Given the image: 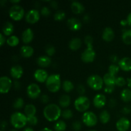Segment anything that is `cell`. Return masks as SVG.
<instances>
[{"mask_svg":"<svg viewBox=\"0 0 131 131\" xmlns=\"http://www.w3.org/2000/svg\"><path fill=\"white\" fill-rule=\"evenodd\" d=\"M43 116L49 122H55L59 119L61 115V110L59 106L56 104H49L43 109Z\"/></svg>","mask_w":131,"mask_h":131,"instance_id":"6da1fadb","label":"cell"},{"mask_svg":"<svg viewBox=\"0 0 131 131\" xmlns=\"http://www.w3.org/2000/svg\"><path fill=\"white\" fill-rule=\"evenodd\" d=\"M61 78L59 74H54L49 75L46 82L47 90L52 93H56L61 88Z\"/></svg>","mask_w":131,"mask_h":131,"instance_id":"7a4b0ae2","label":"cell"},{"mask_svg":"<svg viewBox=\"0 0 131 131\" xmlns=\"http://www.w3.org/2000/svg\"><path fill=\"white\" fill-rule=\"evenodd\" d=\"M10 123L15 129H22L27 124V116L20 112L14 113L10 116Z\"/></svg>","mask_w":131,"mask_h":131,"instance_id":"3957f363","label":"cell"},{"mask_svg":"<svg viewBox=\"0 0 131 131\" xmlns=\"http://www.w3.org/2000/svg\"><path fill=\"white\" fill-rule=\"evenodd\" d=\"M88 86L94 90H100L104 85L103 78L97 74H93L89 76L87 79Z\"/></svg>","mask_w":131,"mask_h":131,"instance_id":"277c9868","label":"cell"},{"mask_svg":"<svg viewBox=\"0 0 131 131\" xmlns=\"http://www.w3.org/2000/svg\"><path fill=\"white\" fill-rule=\"evenodd\" d=\"M90 106L89 99L85 96H79L74 102V107L79 112H86Z\"/></svg>","mask_w":131,"mask_h":131,"instance_id":"5b68a950","label":"cell"},{"mask_svg":"<svg viewBox=\"0 0 131 131\" xmlns=\"http://www.w3.org/2000/svg\"><path fill=\"white\" fill-rule=\"evenodd\" d=\"M9 15L14 20L19 21L23 19L24 15V10L22 6L14 5L9 10Z\"/></svg>","mask_w":131,"mask_h":131,"instance_id":"8992f818","label":"cell"},{"mask_svg":"<svg viewBox=\"0 0 131 131\" xmlns=\"http://www.w3.org/2000/svg\"><path fill=\"white\" fill-rule=\"evenodd\" d=\"M82 121L86 126L91 127L97 125L98 120L94 113L92 111H86L83 113L82 116Z\"/></svg>","mask_w":131,"mask_h":131,"instance_id":"52a82bcc","label":"cell"},{"mask_svg":"<svg viewBox=\"0 0 131 131\" xmlns=\"http://www.w3.org/2000/svg\"><path fill=\"white\" fill-rule=\"evenodd\" d=\"M96 56V52L93 47H86L81 54V60L83 62L89 63L94 61Z\"/></svg>","mask_w":131,"mask_h":131,"instance_id":"ba28073f","label":"cell"},{"mask_svg":"<svg viewBox=\"0 0 131 131\" xmlns=\"http://www.w3.org/2000/svg\"><path fill=\"white\" fill-rule=\"evenodd\" d=\"M12 86V81L8 76H2L0 78V92L1 94L8 93Z\"/></svg>","mask_w":131,"mask_h":131,"instance_id":"9c48e42d","label":"cell"},{"mask_svg":"<svg viewBox=\"0 0 131 131\" xmlns=\"http://www.w3.org/2000/svg\"><path fill=\"white\" fill-rule=\"evenodd\" d=\"M41 93V90L39 86L36 83L30 84L27 88V95L29 98L35 99L40 97Z\"/></svg>","mask_w":131,"mask_h":131,"instance_id":"30bf717a","label":"cell"},{"mask_svg":"<svg viewBox=\"0 0 131 131\" xmlns=\"http://www.w3.org/2000/svg\"><path fill=\"white\" fill-rule=\"evenodd\" d=\"M40 14L37 9H31L26 14V20L29 24H35L39 20Z\"/></svg>","mask_w":131,"mask_h":131,"instance_id":"8fae6325","label":"cell"},{"mask_svg":"<svg viewBox=\"0 0 131 131\" xmlns=\"http://www.w3.org/2000/svg\"><path fill=\"white\" fill-rule=\"evenodd\" d=\"M130 126V121L125 117H122L119 119L116 124V127L118 131H127Z\"/></svg>","mask_w":131,"mask_h":131,"instance_id":"7c38bea8","label":"cell"},{"mask_svg":"<svg viewBox=\"0 0 131 131\" xmlns=\"http://www.w3.org/2000/svg\"><path fill=\"white\" fill-rule=\"evenodd\" d=\"M67 26L70 30L77 31L81 29L82 27L81 22L76 18H70L67 20Z\"/></svg>","mask_w":131,"mask_h":131,"instance_id":"4fadbf2b","label":"cell"},{"mask_svg":"<svg viewBox=\"0 0 131 131\" xmlns=\"http://www.w3.org/2000/svg\"><path fill=\"white\" fill-rule=\"evenodd\" d=\"M48 78V74L43 69H37L34 73V78L37 81L39 82V83H42L46 82Z\"/></svg>","mask_w":131,"mask_h":131,"instance_id":"5bb4252c","label":"cell"},{"mask_svg":"<svg viewBox=\"0 0 131 131\" xmlns=\"http://www.w3.org/2000/svg\"><path fill=\"white\" fill-rule=\"evenodd\" d=\"M93 105L97 108H102L106 104V97L103 94H97L95 96L93 101Z\"/></svg>","mask_w":131,"mask_h":131,"instance_id":"9a60e30c","label":"cell"},{"mask_svg":"<svg viewBox=\"0 0 131 131\" xmlns=\"http://www.w3.org/2000/svg\"><path fill=\"white\" fill-rule=\"evenodd\" d=\"M118 66L121 70L125 72H129L131 70V59L128 57L122 58L118 62Z\"/></svg>","mask_w":131,"mask_h":131,"instance_id":"2e32d148","label":"cell"},{"mask_svg":"<svg viewBox=\"0 0 131 131\" xmlns=\"http://www.w3.org/2000/svg\"><path fill=\"white\" fill-rule=\"evenodd\" d=\"M102 39L106 42H111L115 38V33L113 29L110 27L106 28L102 32Z\"/></svg>","mask_w":131,"mask_h":131,"instance_id":"e0dca14e","label":"cell"},{"mask_svg":"<svg viewBox=\"0 0 131 131\" xmlns=\"http://www.w3.org/2000/svg\"><path fill=\"white\" fill-rule=\"evenodd\" d=\"M10 75L15 79H19L23 74V69L20 65H14L10 69Z\"/></svg>","mask_w":131,"mask_h":131,"instance_id":"ac0fdd59","label":"cell"},{"mask_svg":"<svg viewBox=\"0 0 131 131\" xmlns=\"http://www.w3.org/2000/svg\"><path fill=\"white\" fill-rule=\"evenodd\" d=\"M33 32L31 28H27L22 34V40L24 43H29L33 39Z\"/></svg>","mask_w":131,"mask_h":131,"instance_id":"d6986e66","label":"cell"},{"mask_svg":"<svg viewBox=\"0 0 131 131\" xmlns=\"http://www.w3.org/2000/svg\"><path fill=\"white\" fill-rule=\"evenodd\" d=\"M51 62H52L51 58L48 56H41L37 60V63L38 64V66L43 68L48 67L51 64Z\"/></svg>","mask_w":131,"mask_h":131,"instance_id":"ffe728a7","label":"cell"},{"mask_svg":"<svg viewBox=\"0 0 131 131\" xmlns=\"http://www.w3.org/2000/svg\"><path fill=\"white\" fill-rule=\"evenodd\" d=\"M34 53V49L29 46H23L20 48V54L23 57L28 58L33 56Z\"/></svg>","mask_w":131,"mask_h":131,"instance_id":"44dd1931","label":"cell"},{"mask_svg":"<svg viewBox=\"0 0 131 131\" xmlns=\"http://www.w3.org/2000/svg\"><path fill=\"white\" fill-rule=\"evenodd\" d=\"M71 10L75 14H80L84 12V6L82 3L78 1H73L71 3Z\"/></svg>","mask_w":131,"mask_h":131,"instance_id":"7402d4cb","label":"cell"},{"mask_svg":"<svg viewBox=\"0 0 131 131\" xmlns=\"http://www.w3.org/2000/svg\"><path fill=\"white\" fill-rule=\"evenodd\" d=\"M116 75H113L110 73H106L103 77L104 83L106 84V86H112L115 85V82H116Z\"/></svg>","mask_w":131,"mask_h":131,"instance_id":"603a6c76","label":"cell"},{"mask_svg":"<svg viewBox=\"0 0 131 131\" xmlns=\"http://www.w3.org/2000/svg\"><path fill=\"white\" fill-rule=\"evenodd\" d=\"M82 45V41L79 38H74L70 41L69 47L72 51H77L79 49Z\"/></svg>","mask_w":131,"mask_h":131,"instance_id":"cb8c5ba5","label":"cell"},{"mask_svg":"<svg viewBox=\"0 0 131 131\" xmlns=\"http://www.w3.org/2000/svg\"><path fill=\"white\" fill-rule=\"evenodd\" d=\"M37 113L36 107L33 104H27L24 107V114L27 117L35 116Z\"/></svg>","mask_w":131,"mask_h":131,"instance_id":"d4e9b609","label":"cell"},{"mask_svg":"<svg viewBox=\"0 0 131 131\" xmlns=\"http://www.w3.org/2000/svg\"><path fill=\"white\" fill-rule=\"evenodd\" d=\"M70 97L68 95H63L59 99V104L60 107L63 108H66L70 104Z\"/></svg>","mask_w":131,"mask_h":131,"instance_id":"484cf974","label":"cell"},{"mask_svg":"<svg viewBox=\"0 0 131 131\" xmlns=\"http://www.w3.org/2000/svg\"><path fill=\"white\" fill-rule=\"evenodd\" d=\"M14 27L12 23L6 22L3 27V33L5 36H10L14 32Z\"/></svg>","mask_w":131,"mask_h":131,"instance_id":"4316f807","label":"cell"},{"mask_svg":"<svg viewBox=\"0 0 131 131\" xmlns=\"http://www.w3.org/2000/svg\"><path fill=\"white\" fill-rule=\"evenodd\" d=\"M120 97L122 101L124 102H129L131 101V90L125 88L120 93Z\"/></svg>","mask_w":131,"mask_h":131,"instance_id":"83f0119b","label":"cell"},{"mask_svg":"<svg viewBox=\"0 0 131 131\" xmlns=\"http://www.w3.org/2000/svg\"><path fill=\"white\" fill-rule=\"evenodd\" d=\"M122 39L125 44H131V29H124V30H122Z\"/></svg>","mask_w":131,"mask_h":131,"instance_id":"f1b7e54d","label":"cell"},{"mask_svg":"<svg viewBox=\"0 0 131 131\" xmlns=\"http://www.w3.org/2000/svg\"><path fill=\"white\" fill-rule=\"evenodd\" d=\"M110 118H111V116H110V113L106 110L102 111L99 115L100 120H101V123H102L103 124H107L110 122Z\"/></svg>","mask_w":131,"mask_h":131,"instance_id":"f546056e","label":"cell"},{"mask_svg":"<svg viewBox=\"0 0 131 131\" xmlns=\"http://www.w3.org/2000/svg\"><path fill=\"white\" fill-rule=\"evenodd\" d=\"M62 88L65 92L69 93L73 90V89L74 88V86L72 81L69 80H65L63 82Z\"/></svg>","mask_w":131,"mask_h":131,"instance_id":"4dcf8cb0","label":"cell"},{"mask_svg":"<svg viewBox=\"0 0 131 131\" xmlns=\"http://www.w3.org/2000/svg\"><path fill=\"white\" fill-rule=\"evenodd\" d=\"M6 43L10 47H15L19 43V39L17 36L12 35L6 40Z\"/></svg>","mask_w":131,"mask_h":131,"instance_id":"1f68e13d","label":"cell"},{"mask_svg":"<svg viewBox=\"0 0 131 131\" xmlns=\"http://www.w3.org/2000/svg\"><path fill=\"white\" fill-rule=\"evenodd\" d=\"M54 129L55 131H65L67 129L66 123L63 120H60L54 124Z\"/></svg>","mask_w":131,"mask_h":131,"instance_id":"d6a6232c","label":"cell"},{"mask_svg":"<svg viewBox=\"0 0 131 131\" xmlns=\"http://www.w3.org/2000/svg\"><path fill=\"white\" fill-rule=\"evenodd\" d=\"M24 100L21 98V97H19V98L16 99L15 101H14V104L13 106L15 109L16 110H20L21 108H23V106H24Z\"/></svg>","mask_w":131,"mask_h":131,"instance_id":"836d02e7","label":"cell"},{"mask_svg":"<svg viewBox=\"0 0 131 131\" xmlns=\"http://www.w3.org/2000/svg\"><path fill=\"white\" fill-rule=\"evenodd\" d=\"M65 16H66V14L63 11L58 10V11L55 13L54 15V19L56 21H61V20L65 19Z\"/></svg>","mask_w":131,"mask_h":131,"instance_id":"e575fe53","label":"cell"},{"mask_svg":"<svg viewBox=\"0 0 131 131\" xmlns=\"http://www.w3.org/2000/svg\"><path fill=\"white\" fill-rule=\"evenodd\" d=\"M119 70H120V67L116 64H111L108 68L109 73L115 75H116L118 73Z\"/></svg>","mask_w":131,"mask_h":131,"instance_id":"d590c367","label":"cell"},{"mask_svg":"<svg viewBox=\"0 0 131 131\" xmlns=\"http://www.w3.org/2000/svg\"><path fill=\"white\" fill-rule=\"evenodd\" d=\"M61 116L64 119L69 120L73 116V113L70 110H65L62 112Z\"/></svg>","mask_w":131,"mask_h":131,"instance_id":"8d00e7d4","label":"cell"},{"mask_svg":"<svg viewBox=\"0 0 131 131\" xmlns=\"http://www.w3.org/2000/svg\"><path fill=\"white\" fill-rule=\"evenodd\" d=\"M127 81L123 77H118L116 78V82H115V85L118 86L119 87H122L126 84Z\"/></svg>","mask_w":131,"mask_h":131,"instance_id":"74e56055","label":"cell"},{"mask_svg":"<svg viewBox=\"0 0 131 131\" xmlns=\"http://www.w3.org/2000/svg\"><path fill=\"white\" fill-rule=\"evenodd\" d=\"M55 52H56V49H55L54 47L51 45H49V46H46V52L48 56H51L52 55L54 54Z\"/></svg>","mask_w":131,"mask_h":131,"instance_id":"f35d334b","label":"cell"},{"mask_svg":"<svg viewBox=\"0 0 131 131\" xmlns=\"http://www.w3.org/2000/svg\"><path fill=\"white\" fill-rule=\"evenodd\" d=\"M84 43L86 45L87 47H93V39L92 36L87 35L84 38Z\"/></svg>","mask_w":131,"mask_h":131,"instance_id":"ab89813d","label":"cell"},{"mask_svg":"<svg viewBox=\"0 0 131 131\" xmlns=\"http://www.w3.org/2000/svg\"><path fill=\"white\" fill-rule=\"evenodd\" d=\"M27 122L30 125H36L38 124V118L36 116H31V117H27Z\"/></svg>","mask_w":131,"mask_h":131,"instance_id":"60d3db41","label":"cell"},{"mask_svg":"<svg viewBox=\"0 0 131 131\" xmlns=\"http://www.w3.org/2000/svg\"><path fill=\"white\" fill-rule=\"evenodd\" d=\"M40 13L43 16L48 17L51 15V12L48 7H47V6H43V7L41 8Z\"/></svg>","mask_w":131,"mask_h":131,"instance_id":"b9f144b4","label":"cell"},{"mask_svg":"<svg viewBox=\"0 0 131 131\" xmlns=\"http://www.w3.org/2000/svg\"><path fill=\"white\" fill-rule=\"evenodd\" d=\"M82 124L79 121H75L72 124V129L75 131H79L81 129Z\"/></svg>","mask_w":131,"mask_h":131,"instance_id":"7bdbcfd3","label":"cell"},{"mask_svg":"<svg viewBox=\"0 0 131 131\" xmlns=\"http://www.w3.org/2000/svg\"><path fill=\"white\" fill-rule=\"evenodd\" d=\"M115 85H112V86H106V87L104 88V92H106V93H112L115 90Z\"/></svg>","mask_w":131,"mask_h":131,"instance_id":"ee69618b","label":"cell"},{"mask_svg":"<svg viewBox=\"0 0 131 131\" xmlns=\"http://www.w3.org/2000/svg\"><path fill=\"white\" fill-rule=\"evenodd\" d=\"M40 101L43 104H47L49 102V98L48 95L46 94H43L41 95L40 97Z\"/></svg>","mask_w":131,"mask_h":131,"instance_id":"f6af8a7d","label":"cell"},{"mask_svg":"<svg viewBox=\"0 0 131 131\" xmlns=\"http://www.w3.org/2000/svg\"><path fill=\"white\" fill-rule=\"evenodd\" d=\"M77 91L79 93V94L81 95V96L85 93V88L83 85L82 84H79L78 86V88H77Z\"/></svg>","mask_w":131,"mask_h":131,"instance_id":"bcb514c9","label":"cell"},{"mask_svg":"<svg viewBox=\"0 0 131 131\" xmlns=\"http://www.w3.org/2000/svg\"><path fill=\"white\" fill-rule=\"evenodd\" d=\"M13 86H14V89L16 90H19L20 89V88H21V84H20V82H19V81H15L14 82Z\"/></svg>","mask_w":131,"mask_h":131,"instance_id":"7dc6e473","label":"cell"},{"mask_svg":"<svg viewBox=\"0 0 131 131\" xmlns=\"http://www.w3.org/2000/svg\"><path fill=\"white\" fill-rule=\"evenodd\" d=\"M110 60L113 63V64L116 63L117 62L118 63L119 61H120V60H118V56H116V55H111V56H110Z\"/></svg>","mask_w":131,"mask_h":131,"instance_id":"c3c4849f","label":"cell"},{"mask_svg":"<svg viewBox=\"0 0 131 131\" xmlns=\"http://www.w3.org/2000/svg\"><path fill=\"white\" fill-rule=\"evenodd\" d=\"M122 111L125 115H128V114H130L131 113V108H130V107H128V106H125L122 110Z\"/></svg>","mask_w":131,"mask_h":131,"instance_id":"681fc988","label":"cell"},{"mask_svg":"<svg viewBox=\"0 0 131 131\" xmlns=\"http://www.w3.org/2000/svg\"><path fill=\"white\" fill-rule=\"evenodd\" d=\"M5 42H6V39H5V35L3 34H2V33H1L0 34V45H1V46H3Z\"/></svg>","mask_w":131,"mask_h":131,"instance_id":"f907efd6","label":"cell"},{"mask_svg":"<svg viewBox=\"0 0 131 131\" xmlns=\"http://www.w3.org/2000/svg\"><path fill=\"white\" fill-rule=\"evenodd\" d=\"M50 5L53 8H58V3L55 1H49Z\"/></svg>","mask_w":131,"mask_h":131,"instance_id":"816d5d0a","label":"cell"},{"mask_svg":"<svg viewBox=\"0 0 131 131\" xmlns=\"http://www.w3.org/2000/svg\"><path fill=\"white\" fill-rule=\"evenodd\" d=\"M6 126H7V123L6 121H3L1 123V130H3L4 129H6Z\"/></svg>","mask_w":131,"mask_h":131,"instance_id":"f5cc1de1","label":"cell"},{"mask_svg":"<svg viewBox=\"0 0 131 131\" xmlns=\"http://www.w3.org/2000/svg\"><path fill=\"white\" fill-rule=\"evenodd\" d=\"M120 24H121L122 26H126L127 25H128V22L127 20V19H122V20L120 21Z\"/></svg>","mask_w":131,"mask_h":131,"instance_id":"db71d44e","label":"cell"},{"mask_svg":"<svg viewBox=\"0 0 131 131\" xmlns=\"http://www.w3.org/2000/svg\"><path fill=\"white\" fill-rule=\"evenodd\" d=\"M115 105H116V101L114 99H111L110 101V106H111V107H115Z\"/></svg>","mask_w":131,"mask_h":131,"instance_id":"11a10c76","label":"cell"},{"mask_svg":"<svg viewBox=\"0 0 131 131\" xmlns=\"http://www.w3.org/2000/svg\"><path fill=\"white\" fill-rule=\"evenodd\" d=\"M127 20L128 22V25L131 27V12L128 15L127 17Z\"/></svg>","mask_w":131,"mask_h":131,"instance_id":"9f6ffc18","label":"cell"},{"mask_svg":"<svg viewBox=\"0 0 131 131\" xmlns=\"http://www.w3.org/2000/svg\"><path fill=\"white\" fill-rule=\"evenodd\" d=\"M83 20H84V22H85V23H87V22H88L90 20V17L88 15H85L84 16V17H83Z\"/></svg>","mask_w":131,"mask_h":131,"instance_id":"6f0895ef","label":"cell"},{"mask_svg":"<svg viewBox=\"0 0 131 131\" xmlns=\"http://www.w3.org/2000/svg\"><path fill=\"white\" fill-rule=\"evenodd\" d=\"M127 84H128V86H129V89L131 90V78H129L127 79Z\"/></svg>","mask_w":131,"mask_h":131,"instance_id":"680465c9","label":"cell"},{"mask_svg":"<svg viewBox=\"0 0 131 131\" xmlns=\"http://www.w3.org/2000/svg\"><path fill=\"white\" fill-rule=\"evenodd\" d=\"M40 131H53V130H52L51 129H49V128L48 127H45L43 128V129H41Z\"/></svg>","mask_w":131,"mask_h":131,"instance_id":"91938a15","label":"cell"},{"mask_svg":"<svg viewBox=\"0 0 131 131\" xmlns=\"http://www.w3.org/2000/svg\"><path fill=\"white\" fill-rule=\"evenodd\" d=\"M23 131H34V130L31 127H26L23 130Z\"/></svg>","mask_w":131,"mask_h":131,"instance_id":"94428289","label":"cell"},{"mask_svg":"<svg viewBox=\"0 0 131 131\" xmlns=\"http://www.w3.org/2000/svg\"><path fill=\"white\" fill-rule=\"evenodd\" d=\"M20 0H17V1H10V3H15V5H16V3H18L20 2Z\"/></svg>","mask_w":131,"mask_h":131,"instance_id":"6125c7cd","label":"cell"},{"mask_svg":"<svg viewBox=\"0 0 131 131\" xmlns=\"http://www.w3.org/2000/svg\"><path fill=\"white\" fill-rule=\"evenodd\" d=\"M4 3H6V1H0V3L1 4L2 6H3L4 5Z\"/></svg>","mask_w":131,"mask_h":131,"instance_id":"be15d7a7","label":"cell"},{"mask_svg":"<svg viewBox=\"0 0 131 131\" xmlns=\"http://www.w3.org/2000/svg\"><path fill=\"white\" fill-rule=\"evenodd\" d=\"M10 131H19V130H17V129H12V130H10Z\"/></svg>","mask_w":131,"mask_h":131,"instance_id":"e7e4bbea","label":"cell"},{"mask_svg":"<svg viewBox=\"0 0 131 131\" xmlns=\"http://www.w3.org/2000/svg\"><path fill=\"white\" fill-rule=\"evenodd\" d=\"M88 131H97V130H88Z\"/></svg>","mask_w":131,"mask_h":131,"instance_id":"03108f58","label":"cell"},{"mask_svg":"<svg viewBox=\"0 0 131 131\" xmlns=\"http://www.w3.org/2000/svg\"><path fill=\"white\" fill-rule=\"evenodd\" d=\"M1 131H3V130H1Z\"/></svg>","mask_w":131,"mask_h":131,"instance_id":"003e7915","label":"cell"}]
</instances>
